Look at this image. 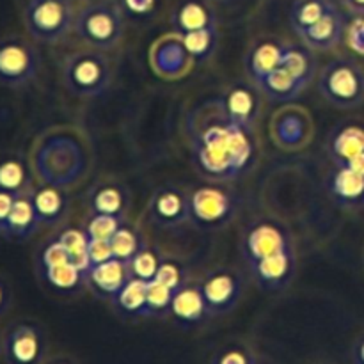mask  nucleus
Listing matches in <instances>:
<instances>
[{
	"mask_svg": "<svg viewBox=\"0 0 364 364\" xmlns=\"http://www.w3.org/2000/svg\"><path fill=\"white\" fill-rule=\"evenodd\" d=\"M290 249H294L290 233L281 224L270 223V220L252 224L245 231L244 240H242V256L247 265H252L277 252L290 251Z\"/></svg>",
	"mask_w": 364,
	"mask_h": 364,
	"instance_id": "nucleus-10",
	"label": "nucleus"
},
{
	"mask_svg": "<svg viewBox=\"0 0 364 364\" xmlns=\"http://www.w3.org/2000/svg\"><path fill=\"white\" fill-rule=\"evenodd\" d=\"M341 4H343L345 9L350 11L354 16L364 14V0H341Z\"/></svg>",
	"mask_w": 364,
	"mask_h": 364,
	"instance_id": "nucleus-47",
	"label": "nucleus"
},
{
	"mask_svg": "<svg viewBox=\"0 0 364 364\" xmlns=\"http://www.w3.org/2000/svg\"><path fill=\"white\" fill-rule=\"evenodd\" d=\"M311 364H331V363H327V361H316V363H311Z\"/></svg>",
	"mask_w": 364,
	"mask_h": 364,
	"instance_id": "nucleus-51",
	"label": "nucleus"
},
{
	"mask_svg": "<svg viewBox=\"0 0 364 364\" xmlns=\"http://www.w3.org/2000/svg\"><path fill=\"white\" fill-rule=\"evenodd\" d=\"M39 228H41V224H39L34 206H32L31 194L20 196V198L14 199L13 210H11V215L7 219L2 238L9 242H27L38 233Z\"/></svg>",
	"mask_w": 364,
	"mask_h": 364,
	"instance_id": "nucleus-24",
	"label": "nucleus"
},
{
	"mask_svg": "<svg viewBox=\"0 0 364 364\" xmlns=\"http://www.w3.org/2000/svg\"><path fill=\"white\" fill-rule=\"evenodd\" d=\"M123 224L124 220L112 215H92L85 226V235L89 240H110Z\"/></svg>",
	"mask_w": 364,
	"mask_h": 364,
	"instance_id": "nucleus-36",
	"label": "nucleus"
},
{
	"mask_svg": "<svg viewBox=\"0 0 364 364\" xmlns=\"http://www.w3.org/2000/svg\"><path fill=\"white\" fill-rule=\"evenodd\" d=\"M2 358L6 364H43L48 358V338L41 323L18 320L2 333Z\"/></svg>",
	"mask_w": 364,
	"mask_h": 364,
	"instance_id": "nucleus-8",
	"label": "nucleus"
},
{
	"mask_svg": "<svg viewBox=\"0 0 364 364\" xmlns=\"http://www.w3.org/2000/svg\"><path fill=\"white\" fill-rule=\"evenodd\" d=\"M14 196L7 194V192H0V237H2L4 230H6L7 219L11 215V210L14 205Z\"/></svg>",
	"mask_w": 364,
	"mask_h": 364,
	"instance_id": "nucleus-44",
	"label": "nucleus"
},
{
	"mask_svg": "<svg viewBox=\"0 0 364 364\" xmlns=\"http://www.w3.org/2000/svg\"><path fill=\"white\" fill-rule=\"evenodd\" d=\"M60 244L64 245V249L70 255L71 263L82 269L84 272L89 270V255H87V247H89V238L85 235V230H78V228H66L64 231H60L57 235Z\"/></svg>",
	"mask_w": 364,
	"mask_h": 364,
	"instance_id": "nucleus-32",
	"label": "nucleus"
},
{
	"mask_svg": "<svg viewBox=\"0 0 364 364\" xmlns=\"http://www.w3.org/2000/svg\"><path fill=\"white\" fill-rule=\"evenodd\" d=\"M73 31L91 48L112 50L124 34L123 11L109 0L91 2L77 13Z\"/></svg>",
	"mask_w": 364,
	"mask_h": 364,
	"instance_id": "nucleus-4",
	"label": "nucleus"
},
{
	"mask_svg": "<svg viewBox=\"0 0 364 364\" xmlns=\"http://www.w3.org/2000/svg\"><path fill=\"white\" fill-rule=\"evenodd\" d=\"M343 167H348V169L355 171V173L361 174V176H364V151L359 153V155H355L354 159L348 160V162L345 164Z\"/></svg>",
	"mask_w": 364,
	"mask_h": 364,
	"instance_id": "nucleus-46",
	"label": "nucleus"
},
{
	"mask_svg": "<svg viewBox=\"0 0 364 364\" xmlns=\"http://www.w3.org/2000/svg\"><path fill=\"white\" fill-rule=\"evenodd\" d=\"M345 32H347V20H345L343 13L334 6L316 23H313L311 27L297 36L302 45H306L313 52H329L343 41Z\"/></svg>",
	"mask_w": 364,
	"mask_h": 364,
	"instance_id": "nucleus-14",
	"label": "nucleus"
},
{
	"mask_svg": "<svg viewBox=\"0 0 364 364\" xmlns=\"http://www.w3.org/2000/svg\"><path fill=\"white\" fill-rule=\"evenodd\" d=\"M43 364H78V363H77V359H73L71 355L55 354V355H50V358H46Z\"/></svg>",
	"mask_w": 364,
	"mask_h": 364,
	"instance_id": "nucleus-48",
	"label": "nucleus"
},
{
	"mask_svg": "<svg viewBox=\"0 0 364 364\" xmlns=\"http://www.w3.org/2000/svg\"><path fill=\"white\" fill-rule=\"evenodd\" d=\"M327 192L334 205L343 210H359L364 206V176L348 167H334L327 178Z\"/></svg>",
	"mask_w": 364,
	"mask_h": 364,
	"instance_id": "nucleus-19",
	"label": "nucleus"
},
{
	"mask_svg": "<svg viewBox=\"0 0 364 364\" xmlns=\"http://www.w3.org/2000/svg\"><path fill=\"white\" fill-rule=\"evenodd\" d=\"M352 364H364V333L355 338L354 345L350 348Z\"/></svg>",
	"mask_w": 364,
	"mask_h": 364,
	"instance_id": "nucleus-45",
	"label": "nucleus"
},
{
	"mask_svg": "<svg viewBox=\"0 0 364 364\" xmlns=\"http://www.w3.org/2000/svg\"><path fill=\"white\" fill-rule=\"evenodd\" d=\"M171 25L178 34L215 28L217 16L213 7L205 0H180L171 14Z\"/></svg>",
	"mask_w": 364,
	"mask_h": 364,
	"instance_id": "nucleus-21",
	"label": "nucleus"
},
{
	"mask_svg": "<svg viewBox=\"0 0 364 364\" xmlns=\"http://www.w3.org/2000/svg\"><path fill=\"white\" fill-rule=\"evenodd\" d=\"M333 7L334 4L331 0H295L288 13V20L295 34H301L302 31L316 23L323 14L329 13Z\"/></svg>",
	"mask_w": 364,
	"mask_h": 364,
	"instance_id": "nucleus-30",
	"label": "nucleus"
},
{
	"mask_svg": "<svg viewBox=\"0 0 364 364\" xmlns=\"http://www.w3.org/2000/svg\"><path fill=\"white\" fill-rule=\"evenodd\" d=\"M0 355H2V333H0Z\"/></svg>",
	"mask_w": 364,
	"mask_h": 364,
	"instance_id": "nucleus-50",
	"label": "nucleus"
},
{
	"mask_svg": "<svg viewBox=\"0 0 364 364\" xmlns=\"http://www.w3.org/2000/svg\"><path fill=\"white\" fill-rule=\"evenodd\" d=\"M279 68H283L284 71H288L291 77H295L308 87L316 73V59L313 55V50H309L306 45L284 43Z\"/></svg>",
	"mask_w": 364,
	"mask_h": 364,
	"instance_id": "nucleus-28",
	"label": "nucleus"
},
{
	"mask_svg": "<svg viewBox=\"0 0 364 364\" xmlns=\"http://www.w3.org/2000/svg\"><path fill=\"white\" fill-rule=\"evenodd\" d=\"M160 262L156 258L155 252L148 247V245H142L137 251V255L128 262V269H130L132 277L141 281H153L155 279L156 272H159Z\"/></svg>",
	"mask_w": 364,
	"mask_h": 364,
	"instance_id": "nucleus-35",
	"label": "nucleus"
},
{
	"mask_svg": "<svg viewBox=\"0 0 364 364\" xmlns=\"http://www.w3.org/2000/svg\"><path fill=\"white\" fill-rule=\"evenodd\" d=\"M87 255H89V269L114 258L112 247H110L109 240H89Z\"/></svg>",
	"mask_w": 364,
	"mask_h": 364,
	"instance_id": "nucleus-41",
	"label": "nucleus"
},
{
	"mask_svg": "<svg viewBox=\"0 0 364 364\" xmlns=\"http://www.w3.org/2000/svg\"><path fill=\"white\" fill-rule=\"evenodd\" d=\"M345 39L352 52L364 57V14L354 16V20L347 25Z\"/></svg>",
	"mask_w": 364,
	"mask_h": 364,
	"instance_id": "nucleus-40",
	"label": "nucleus"
},
{
	"mask_svg": "<svg viewBox=\"0 0 364 364\" xmlns=\"http://www.w3.org/2000/svg\"><path fill=\"white\" fill-rule=\"evenodd\" d=\"M34 191L32 173L27 160L18 153H4L0 156V192L20 198Z\"/></svg>",
	"mask_w": 364,
	"mask_h": 364,
	"instance_id": "nucleus-23",
	"label": "nucleus"
},
{
	"mask_svg": "<svg viewBox=\"0 0 364 364\" xmlns=\"http://www.w3.org/2000/svg\"><path fill=\"white\" fill-rule=\"evenodd\" d=\"M255 350L249 348L247 345L233 343L220 348V350L213 355L212 363L210 364H251L255 361Z\"/></svg>",
	"mask_w": 364,
	"mask_h": 364,
	"instance_id": "nucleus-37",
	"label": "nucleus"
},
{
	"mask_svg": "<svg viewBox=\"0 0 364 364\" xmlns=\"http://www.w3.org/2000/svg\"><path fill=\"white\" fill-rule=\"evenodd\" d=\"M39 276L48 284L50 288L57 291H75L85 281V272L78 269L75 263L66 262L52 267H39Z\"/></svg>",
	"mask_w": 364,
	"mask_h": 364,
	"instance_id": "nucleus-29",
	"label": "nucleus"
},
{
	"mask_svg": "<svg viewBox=\"0 0 364 364\" xmlns=\"http://www.w3.org/2000/svg\"><path fill=\"white\" fill-rule=\"evenodd\" d=\"M11 306H13V290H11L9 281L0 276V318L7 315Z\"/></svg>",
	"mask_w": 364,
	"mask_h": 364,
	"instance_id": "nucleus-43",
	"label": "nucleus"
},
{
	"mask_svg": "<svg viewBox=\"0 0 364 364\" xmlns=\"http://www.w3.org/2000/svg\"><path fill=\"white\" fill-rule=\"evenodd\" d=\"M249 84L238 82L228 89L224 96V114L226 119L237 127L244 128L245 132H252L256 119L259 114V98L258 92Z\"/></svg>",
	"mask_w": 364,
	"mask_h": 364,
	"instance_id": "nucleus-15",
	"label": "nucleus"
},
{
	"mask_svg": "<svg viewBox=\"0 0 364 364\" xmlns=\"http://www.w3.org/2000/svg\"><path fill=\"white\" fill-rule=\"evenodd\" d=\"M155 279L160 281L162 284H166V287L171 288L173 291H178L181 287H185L183 270H181L178 265H174V263H169V262L160 263Z\"/></svg>",
	"mask_w": 364,
	"mask_h": 364,
	"instance_id": "nucleus-39",
	"label": "nucleus"
},
{
	"mask_svg": "<svg viewBox=\"0 0 364 364\" xmlns=\"http://www.w3.org/2000/svg\"><path fill=\"white\" fill-rule=\"evenodd\" d=\"M146 287L148 283L141 279L132 277L119 294L112 299V308L121 318L124 320H137V318H148L146 313Z\"/></svg>",
	"mask_w": 364,
	"mask_h": 364,
	"instance_id": "nucleus-27",
	"label": "nucleus"
},
{
	"mask_svg": "<svg viewBox=\"0 0 364 364\" xmlns=\"http://www.w3.org/2000/svg\"><path fill=\"white\" fill-rule=\"evenodd\" d=\"M235 212V196L219 185H201L188 196V220L205 230L226 226Z\"/></svg>",
	"mask_w": 364,
	"mask_h": 364,
	"instance_id": "nucleus-9",
	"label": "nucleus"
},
{
	"mask_svg": "<svg viewBox=\"0 0 364 364\" xmlns=\"http://www.w3.org/2000/svg\"><path fill=\"white\" fill-rule=\"evenodd\" d=\"M208 306L210 315L223 316L233 311L240 302L244 294V283L237 272L228 269H219L210 272L201 283L198 284Z\"/></svg>",
	"mask_w": 364,
	"mask_h": 364,
	"instance_id": "nucleus-11",
	"label": "nucleus"
},
{
	"mask_svg": "<svg viewBox=\"0 0 364 364\" xmlns=\"http://www.w3.org/2000/svg\"><path fill=\"white\" fill-rule=\"evenodd\" d=\"M110 247H112V256L117 259H123V262H130L135 255H137L139 249L144 245V242L141 240L137 233H135L132 228H128L127 224L119 228L116 233L110 238Z\"/></svg>",
	"mask_w": 364,
	"mask_h": 364,
	"instance_id": "nucleus-34",
	"label": "nucleus"
},
{
	"mask_svg": "<svg viewBox=\"0 0 364 364\" xmlns=\"http://www.w3.org/2000/svg\"><path fill=\"white\" fill-rule=\"evenodd\" d=\"M71 0H28L23 9V23L28 36L43 45L63 41L75 27Z\"/></svg>",
	"mask_w": 364,
	"mask_h": 364,
	"instance_id": "nucleus-6",
	"label": "nucleus"
},
{
	"mask_svg": "<svg viewBox=\"0 0 364 364\" xmlns=\"http://www.w3.org/2000/svg\"><path fill=\"white\" fill-rule=\"evenodd\" d=\"M284 43L267 38L259 39L252 45V48L245 55V71L255 84L279 68Z\"/></svg>",
	"mask_w": 364,
	"mask_h": 364,
	"instance_id": "nucleus-25",
	"label": "nucleus"
},
{
	"mask_svg": "<svg viewBox=\"0 0 364 364\" xmlns=\"http://www.w3.org/2000/svg\"><path fill=\"white\" fill-rule=\"evenodd\" d=\"M32 167L41 183L64 188L75 183L85 171L84 148L71 135H46L36 144Z\"/></svg>",
	"mask_w": 364,
	"mask_h": 364,
	"instance_id": "nucleus-2",
	"label": "nucleus"
},
{
	"mask_svg": "<svg viewBox=\"0 0 364 364\" xmlns=\"http://www.w3.org/2000/svg\"><path fill=\"white\" fill-rule=\"evenodd\" d=\"M130 203V192L119 181H100L87 194V205L92 215H112L127 220Z\"/></svg>",
	"mask_w": 364,
	"mask_h": 364,
	"instance_id": "nucleus-16",
	"label": "nucleus"
},
{
	"mask_svg": "<svg viewBox=\"0 0 364 364\" xmlns=\"http://www.w3.org/2000/svg\"><path fill=\"white\" fill-rule=\"evenodd\" d=\"M316 87L333 107L354 109L364 103V68L354 59L336 57L320 70Z\"/></svg>",
	"mask_w": 364,
	"mask_h": 364,
	"instance_id": "nucleus-5",
	"label": "nucleus"
},
{
	"mask_svg": "<svg viewBox=\"0 0 364 364\" xmlns=\"http://www.w3.org/2000/svg\"><path fill=\"white\" fill-rule=\"evenodd\" d=\"M169 316H173L174 322L187 329L203 326L206 320L212 318L201 290L199 287H192V284H185L180 290L174 291Z\"/></svg>",
	"mask_w": 364,
	"mask_h": 364,
	"instance_id": "nucleus-20",
	"label": "nucleus"
},
{
	"mask_svg": "<svg viewBox=\"0 0 364 364\" xmlns=\"http://www.w3.org/2000/svg\"><path fill=\"white\" fill-rule=\"evenodd\" d=\"M252 277L259 288L265 291H281L291 283L297 269L295 249L277 252V255L263 258L249 265Z\"/></svg>",
	"mask_w": 364,
	"mask_h": 364,
	"instance_id": "nucleus-12",
	"label": "nucleus"
},
{
	"mask_svg": "<svg viewBox=\"0 0 364 364\" xmlns=\"http://www.w3.org/2000/svg\"><path fill=\"white\" fill-rule=\"evenodd\" d=\"M174 291L162 284L160 281H148L146 287V313L148 318H164L169 316L171 302H173Z\"/></svg>",
	"mask_w": 364,
	"mask_h": 364,
	"instance_id": "nucleus-33",
	"label": "nucleus"
},
{
	"mask_svg": "<svg viewBox=\"0 0 364 364\" xmlns=\"http://www.w3.org/2000/svg\"><path fill=\"white\" fill-rule=\"evenodd\" d=\"M326 151L334 167H343L348 160L364 151V124L358 121L338 124L329 134Z\"/></svg>",
	"mask_w": 364,
	"mask_h": 364,
	"instance_id": "nucleus-17",
	"label": "nucleus"
},
{
	"mask_svg": "<svg viewBox=\"0 0 364 364\" xmlns=\"http://www.w3.org/2000/svg\"><path fill=\"white\" fill-rule=\"evenodd\" d=\"M130 279L132 274L128 263L117 258L91 267L85 272V281L92 288V291L100 299H107V301H112Z\"/></svg>",
	"mask_w": 364,
	"mask_h": 364,
	"instance_id": "nucleus-18",
	"label": "nucleus"
},
{
	"mask_svg": "<svg viewBox=\"0 0 364 364\" xmlns=\"http://www.w3.org/2000/svg\"><path fill=\"white\" fill-rule=\"evenodd\" d=\"M63 82L80 98H98L112 84V64L102 50H77L64 57Z\"/></svg>",
	"mask_w": 364,
	"mask_h": 364,
	"instance_id": "nucleus-3",
	"label": "nucleus"
},
{
	"mask_svg": "<svg viewBox=\"0 0 364 364\" xmlns=\"http://www.w3.org/2000/svg\"><path fill=\"white\" fill-rule=\"evenodd\" d=\"M124 9L135 16H146V14L153 13L155 9L156 0H123Z\"/></svg>",
	"mask_w": 364,
	"mask_h": 364,
	"instance_id": "nucleus-42",
	"label": "nucleus"
},
{
	"mask_svg": "<svg viewBox=\"0 0 364 364\" xmlns=\"http://www.w3.org/2000/svg\"><path fill=\"white\" fill-rule=\"evenodd\" d=\"M32 206L38 215L41 226H57L66 217L70 201L64 194L63 188L53 187V185L43 183L41 187H34L31 194Z\"/></svg>",
	"mask_w": 364,
	"mask_h": 364,
	"instance_id": "nucleus-22",
	"label": "nucleus"
},
{
	"mask_svg": "<svg viewBox=\"0 0 364 364\" xmlns=\"http://www.w3.org/2000/svg\"><path fill=\"white\" fill-rule=\"evenodd\" d=\"M219 43V32L215 28H203V31L181 34V45L185 53L198 60H206L213 55Z\"/></svg>",
	"mask_w": 364,
	"mask_h": 364,
	"instance_id": "nucleus-31",
	"label": "nucleus"
},
{
	"mask_svg": "<svg viewBox=\"0 0 364 364\" xmlns=\"http://www.w3.org/2000/svg\"><path fill=\"white\" fill-rule=\"evenodd\" d=\"M66 262H71L70 255H68L64 245L59 242V238H53V240L46 242V244L41 247V251H39L38 269L39 267L59 265V263H66Z\"/></svg>",
	"mask_w": 364,
	"mask_h": 364,
	"instance_id": "nucleus-38",
	"label": "nucleus"
},
{
	"mask_svg": "<svg viewBox=\"0 0 364 364\" xmlns=\"http://www.w3.org/2000/svg\"><path fill=\"white\" fill-rule=\"evenodd\" d=\"M256 87L262 92L263 96L270 100L274 103H287L291 100L299 98L301 92L304 91L306 85L302 82H299L297 78L291 77L288 71H284L283 68H277L272 73H269L267 77H263L262 80L256 82Z\"/></svg>",
	"mask_w": 364,
	"mask_h": 364,
	"instance_id": "nucleus-26",
	"label": "nucleus"
},
{
	"mask_svg": "<svg viewBox=\"0 0 364 364\" xmlns=\"http://www.w3.org/2000/svg\"><path fill=\"white\" fill-rule=\"evenodd\" d=\"M41 55L28 39L6 36L0 39V85L7 89H25L38 78Z\"/></svg>",
	"mask_w": 364,
	"mask_h": 364,
	"instance_id": "nucleus-7",
	"label": "nucleus"
},
{
	"mask_svg": "<svg viewBox=\"0 0 364 364\" xmlns=\"http://www.w3.org/2000/svg\"><path fill=\"white\" fill-rule=\"evenodd\" d=\"M148 215L160 228H176L188 220V196L176 187H162L151 196Z\"/></svg>",
	"mask_w": 364,
	"mask_h": 364,
	"instance_id": "nucleus-13",
	"label": "nucleus"
},
{
	"mask_svg": "<svg viewBox=\"0 0 364 364\" xmlns=\"http://www.w3.org/2000/svg\"><path fill=\"white\" fill-rule=\"evenodd\" d=\"M251 364H272V361H269V359L263 358V355H256L255 361H252Z\"/></svg>",
	"mask_w": 364,
	"mask_h": 364,
	"instance_id": "nucleus-49",
	"label": "nucleus"
},
{
	"mask_svg": "<svg viewBox=\"0 0 364 364\" xmlns=\"http://www.w3.org/2000/svg\"><path fill=\"white\" fill-rule=\"evenodd\" d=\"M251 132L237 127L231 121L212 124L198 135V166L208 178L217 181L231 180L249 166L255 146Z\"/></svg>",
	"mask_w": 364,
	"mask_h": 364,
	"instance_id": "nucleus-1",
	"label": "nucleus"
}]
</instances>
